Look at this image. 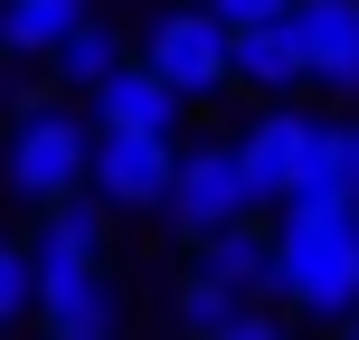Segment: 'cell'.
<instances>
[{
    "label": "cell",
    "instance_id": "obj_1",
    "mask_svg": "<svg viewBox=\"0 0 359 340\" xmlns=\"http://www.w3.org/2000/svg\"><path fill=\"white\" fill-rule=\"evenodd\" d=\"M274 227V303L293 322H331L359 303V208L350 198H284L265 208Z\"/></svg>",
    "mask_w": 359,
    "mask_h": 340
},
{
    "label": "cell",
    "instance_id": "obj_2",
    "mask_svg": "<svg viewBox=\"0 0 359 340\" xmlns=\"http://www.w3.org/2000/svg\"><path fill=\"white\" fill-rule=\"evenodd\" d=\"M86 161H95V114L86 95H29L0 132V189L19 208H48V198L86 189Z\"/></svg>",
    "mask_w": 359,
    "mask_h": 340
},
{
    "label": "cell",
    "instance_id": "obj_3",
    "mask_svg": "<svg viewBox=\"0 0 359 340\" xmlns=\"http://www.w3.org/2000/svg\"><path fill=\"white\" fill-rule=\"evenodd\" d=\"M161 217H170L180 236H208V227H236V217H265V198H255L236 142H180V170H170Z\"/></svg>",
    "mask_w": 359,
    "mask_h": 340
},
{
    "label": "cell",
    "instance_id": "obj_4",
    "mask_svg": "<svg viewBox=\"0 0 359 340\" xmlns=\"http://www.w3.org/2000/svg\"><path fill=\"white\" fill-rule=\"evenodd\" d=\"M170 170H180V132H114V123H95L86 189L104 198L114 217H161V198H170Z\"/></svg>",
    "mask_w": 359,
    "mask_h": 340
},
{
    "label": "cell",
    "instance_id": "obj_5",
    "mask_svg": "<svg viewBox=\"0 0 359 340\" xmlns=\"http://www.w3.org/2000/svg\"><path fill=\"white\" fill-rule=\"evenodd\" d=\"M227 19L208 10V0H170V10H151V29H142V57L170 76L180 95H217V86H236V67H227Z\"/></svg>",
    "mask_w": 359,
    "mask_h": 340
},
{
    "label": "cell",
    "instance_id": "obj_6",
    "mask_svg": "<svg viewBox=\"0 0 359 340\" xmlns=\"http://www.w3.org/2000/svg\"><path fill=\"white\" fill-rule=\"evenodd\" d=\"M29 265H38V312H29L38 331H57V340L123 331V293H114L104 255H29Z\"/></svg>",
    "mask_w": 359,
    "mask_h": 340
},
{
    "label": "cell",
    "instance_id": "obj_7",
    "mask_svg": "<svg viewBox=\"0 0 359 340\" xmlns=\"http://www.w3.org/2000/svg\"><path fill=\"white\" fill-rule=\"evenodd\" d=\"M293 48H303V86L331 104H359V0H293Z\"/></svg>",
    "mask_w": 359,
    "mask_h": 340
},
{
    "label": "cell",
    "instance_id": "obj_8",
    "mask_svg": "<svg viewBox=\"0 0 359 340\" xmlns=\"http://www.w3.org/2000/svg\"><path fill=\"white\" fill-rule=\"evenodd\" d=\"M312 142H322V114H312V104H284V95H274V104L236 132V161H246V179H255V198H265V208L303 179Z\"/></svg>",
    "mask_w": 359,
    "mask_h": 340
},
{
    "label": "cell",
    "instance_id": "obj_9",
    "mask_svg": "<svg viewBox=\"0 0 359 340\" xmlns=\"http://www.w3.org/2000/svg\"><path fill=\"white\" fill-rule=\"evenodd\" d=\"M86 114L95 123H114V132H180V114H189V95L170 86L151 57H123V67L104 76V86L86 95Z\"/></svg>",
    "mask_w": 359,
    "mask_h": 340
},
{
    "label": "cell",
    "instance_id": "obj_10",
    "mask_svg": "<svg viewBox=\"0 0 359 340\" xmlns=\"http://www.w3.org/2000/svg\"><path fill=\"white\" fill-rule=\"evenodd\" d=\"M189 274L198 284H227V293H274V227L265 217H236V227L189 236Z\"/></svg>",
    "mask_w": 359,
    "mask_h": 340
},
{
    "label": "cell",
    "instance_id": "obj_11",
    "mask_svg": "<svg viewBox=\"0 0 359 340\" xmlns=\"http://www.w3.org/2000/svg\"><path fill=\"white\" fill-rule=\"evenodd\" d=\"M227 67H236V86H255V95H293V86H303L293 19H246V29L227 38Z\"/></svg>",
    "mask_w": 359,
    "mask_h": 340
},
{
    "label": "cell",
    "instance_id": "obj_12",
    "mask_svg": "<svg viewBox=\"0 0 359 340\" xmlns=\"http://www.w3.org/2000/svg\"><path fill=\"white\" fill-rule=\"evenodd\" d=\"M123 57H133V38L114 29V19H95V10H86V19H76V29L48 48V76H57V95H95L114 67H123Z\"/></svg>",
    "mask_w": 359,
    "mask_h": 340
},
{
    "label": "cell",
    "instance_id": "obj_13",
    "mask_svg": "<svg viewBox=\"0 0 359 340\" xmlns=\"http://www.w3.org/2000/svg\"><path fill=\"white\" fill-rule=\"evenodd\" d=\"M86 10H95V0H0V48H10L19 67H29V57L48 67V48H57Z\"/></svg>",
    "mask_w": 359,
    "mask_h": 340
},
{
    "label": "cell",
    "instance_id": "obj_14",
    "mask_svg": "<svg viewBox=\"0 0 359 340\" xmlns=\"http://www.w3.org/2000/svg\"><path fill=\"white\" fill-rule=\"evenodd\" d=\"M29 312H38V265H29V246H19V236H0V331L29 322Z\"/></svg>",
    "mask_w": 359,
    "mask_h": 340
},
{
    "label": "cell",
    "instance_id": "obj_15",
    "mask_svg": "<svg viewBox=\"0 0 359 340\" xmlns=\"http://www.w3.org/2000/svg\"><path fill=\"white\" fill-rule=\"evenodd\" d=\"M208 10H217V19H227V29H246V19H284V10H293V0H208Z\"/></svg>",
    "mask_w": 359,
    "mask_h": 340
},
{
    "label": "cell",
    "instance_id": "obj_16",
    "mask_svg": "<svg viewBox=\"0 0 359 340\" xmlns=\"http://www.w3.org/2000/svg\"><path fill=\"white\" fill-rule=\"evenodd\" d=\"M331 132H341V170H350V198H359V114H331Z\"/></svg>",
    "mask_w": 359,
    "mask_h": 340
},
{
    "label": "cell",
    "instance_id": "obj_17",
    "mask_svg": "<svg viewBox=\"0 0 359 340\" xmlns=\"http://www.w3.org/2000/svg\"><path fill=\"white\" fill-rule=\"evenodd\" d=\"M10 67H19V57H10V48H0V114H10Z\"/></svg>",
    "mask_w": 359,
    "mask_h": 340
},
{
    "label": "cell",
    "instance_id": "obj_18",
    "mask_svg": "<svg viewBox=\"0 0 359 340\" xmlns=\"http://www.w3.org/2000/svg\"><path fill=\"white\" fill-rule=\"evenodd\" d=\"M341 331H350V340H359V303H350V312H341Z\"/></svg>",
    "mask_w": 359,
    "mask_h": 340
}]
</instances>
